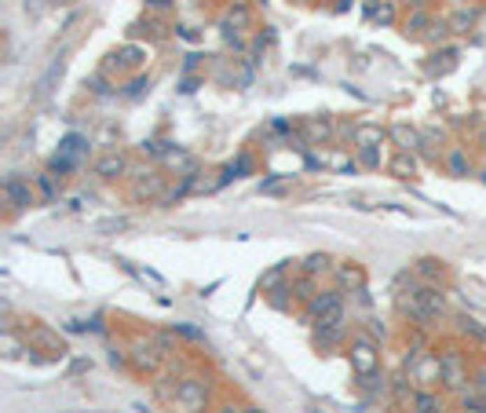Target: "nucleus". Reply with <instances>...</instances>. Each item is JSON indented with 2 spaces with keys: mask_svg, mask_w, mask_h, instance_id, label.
Wrapping results in <instances>:
<instances>
[{
  "mask_svg": "<svg viewBox=\"0 0 486 413\" xmlns=\"http://www.w3.org/2000/svg\"><path fill=\"white\" fill-rule=\"evenodd\" d=\"M124 227H128V219H121V216H117V219H103V224H99L103 234H110V231H124Z\"/></svg>",
  "mask_w": 486,
  "mask_h": 413,
  "instance_id": "nucleus-36",
  "label": "nucleus"
},
{
  "mask_svg": "<svg viewBox=\"0 0 486 413\" xmlns=\"http://www.w3.org/2000/svg\"><path fill=\"white\" fill-rule=\"evenodd\" d=\"M348 358H351V373L359 377V384L380 373V344L369 337V333H359V337L351 340Z\"/></svg>",
  "mask_w": 486,
  "mask_h": 413,
  "instance_id": "nucleus-3",
  "label": "nucleus"
},
{
  "mask_svg": "<svg viewBox=\"0 0 486 413\" xmlns=\"http://www.w3.org/2000/svg\"><path fill=\"white\" fill-rule=\"evenodd\" d=\"M413 275H417L420 282H424V285H439V278L446 275V267H443V260H435V256H424V260H417Z\"/></svg>",
  "mask_w": 486,
  "mask_h": 413,
  "instance_id": "nucleus-13",
  "label": "nucleus"
},
{
  "mask_svg": "<svg viewBox=\"0 0 486 413\" xmlns=\"http://www.w3.org/2000/svg\"><path fill=\"white\" fill-rule=\"evenodd\" d=\"M143 59H147V48H139V44H124V48H117V52L110 55L106 70L128 73V70H139V66H143Z\"/></svg>",
  "mask_w": 486,
  "mask_h": 413,
  "instance_id": "nucleus-8",
  "label": "nucleus"
},
{
  "mask_svg": "<svg viewBox=\"0 0 486 413\" xmlns=\"http://www.w3.org/2000/svg\"><path fill=\"white\" fill-rule=\"evenodd\" d=\"M311 413H322V410H311Z\"/></svg>",
  "mask_w": 486,
  "mask_h": 413,
  "instance_id": "nucleus-48",
  "label": "nucleus"
},
{
  "mask_svg": "<svg viewBox=\"0 0 486 413\" xmlns=\"http://www.w3.org/2000/svg\"><path fill=\"white\" fill-rule=\"evenodd\" d=\"M439 362H443V384H446V391L472 388V380H468V362L461 355V347H443Z\"/></svg>",
  "mask_w": 486,
  "mask_h": 413,
  "instance_id": "nucleus-5",
  "label": "nucleus"
},
{
  "mask_svg": "<svg viewBox=\"0 0 486 413\" xmlns=\"http://www.w3.org/2000/svg\"><path fill=\"white\" fill-rule=\"evenodd\" d=\"M165 190H169V176L165 172H147V176H139L132 183V201H161L165 198Z\"/></svg>",
  "mask_w": 486,
  "mask_h": 413,
  "instance_id": "nucleus-7",
  "label": "nucleus"
},
{
  "mask_svg": "<svg viewBox=\"0 0 486 413\" xmlns=\"http://www.w3.org/2000/svg\"><path fill=\"white\" fill-rule=\"evenodd\" d=\"M249 26H252V11L245 4H234L231 11H227V19H223L227 34H241V29H249Z\"/></svg>",
  "mask_w": 486,
  "mask_h": 413,
  "instance_id": "nucleus-14",
  "label": "nucleus"
},
{
  "mask_svg": "<svg viewBox=\"0 0 486 413\" xmlns=\"http://www.w3.org/2000/svg\"><path fill=\"white\" fill-rule=\"evenodd\" d=\"M289 267H293V260H282L278 267H271V271L260 278V293H274V289H282V278H285Z\"/></svg>",
  "mask_w": 486,
  "mask_h": 413,
  "instance_id": "nucleus-19",
  "label": "nucleus"
},
{
  "mask_svg": "<svg viewBox=\"0 0 486 413\" xmlns=\"http://www.w3.org/2000/svg\"><path fill=\"white\" fill-rule=\"evenodd\" d=\"M359 157H362V165H380L377 147H359Z\"/></svg>",
  "mask_w": 486,
  "mask_h": 413,
  "instance_id": "nucleus-35",
  "label": "nucleus"
},
{
  "mask_svg": "<svg viewBox=\"0 0 486 413\" xmlns=\"http://www.w3.org/2000/svg\"><path fill=\"white\" fill-rule=\"evenodd\" d=\"M41 190H44V198L55 194V187H52V180H48V176H41Z\"/></svg>",
  "mask_w": 486,
  "mask_h": 413,
  "instance_id": "nucleus-44",
  "label": "nucleus"
},
{
  "mask_svg": "<svg viewBox=\"0 0 486 413\" xmlns=\"http://www.w3.org/2000/svg\"><path fill=\"white\" fill-rule=\"evenodd\" d=\"M468 391H476V395H483V399H486V370L476 373V380H472V388H468Z\"/></svg>",
  "mask_w": 486,
  "mask_h": 413,
  "instance_id": "nucleus-38",
  "label": "nucleus"
},
{
  "mask_svg": "<svg viewBox=\"0 0 486 413\" xmlns=\"http://www.w3.org/2000/svg\"><path fill=\"white\" fill-rule=\"evenodd\" d=\"M172 403L183 413H205L208 410V384L198 377H183L180 384L172 388Z\"/></svg>",
  "mask_w": 486,
  "mask_h": 413,
  "instance_id": "nucleus-4",
  "label": "nucleus"
},
{
  "mask_svg": "<svg viewBox=\"0 0 486 413\" xmlns=\"http://www.w3.org/2000/svg\"><path fill=\"white\" fill-rule=\"evenodd\" d=\"M399 307L406 311L413 322L431 326L446 314V293L439 285H420V289H413V296H399Z\"/></svg>",
  "mask_w": 486,
  "mask_h": 413,
  "instance_id": "nucleus-1",
  "label": "nucleus"
},
{
  "mask_svg": "<svg viewBox=\"0 0 486 413\" xmlns=\"http://www.w3.org/2000/svg\"><path fill=\"white\" fill-rule=\"evenodd\" d=\"M245 413H267V410H260V406H245Z\"/></svg>",
  "mask_w": 486,
  "mask_h": 413,
  "instance_id": "nucleus-46",
  "label": "nucleus"
},
{
  "mask_svg": "<svg viewBox=\"0 0 486 413\" xmlns=\"http://www.w3.org/2000/svg\"><path fill=\"white\" fill-rule=\"evenodd\" d=\"M329 271V256H326V252H311V256H307L303 260V275H326Z\"/></svg>",
  "mask_w": 486,
  "mask_h": 413,
  "instance_id": "nucleus-23",
  "label": "nucleus"
},
{
  "mask_svg": "<svg viewBox=\"0 0 486 413\" xmlns=\"http://www.w3.org/2000/svg\"><path fill=\"white\" fill-rule=\"evenodd\" d=\"M392 139L399 143V150H406V154H417L424 143H420V132L406 129V124H392Z\"/></svg>",
  "mask_w": 486,
  "mask_h": 413,
  "instance_id": "nucleus-15",
  "label": "nucleus"
},
{
  "mask_svg": "<svg viewBox=\"0 0 486 413\" xmlns=\"http://www.w3.org/2000/svg\"><path fill=\"white\" fill-rule=\"evenodd\" d=\"M55 8H70V4H77V0H52Z\"/></svg>",
  "mask_w": 486,
  "mask_h": 413,
  "instance_id": "nucleus-45",
  "label": "nucleus"
},
{
  "mask_svg": "<svg viewBox=\"0 0 486 413\" xmlns=\"http://www.w3.org/2000/svg\"><path fill=\"white\" fill-rule=\"evenodd\" d=\"M62 70H66V59L59 55V59L52 62V66H48V73H44L41 81H37V88H34V95H37V99H44V95H48V92L55 88V81H59V77H62Z\"/></svg>",
  "mask_w": 486,
  "mask_h": 413,
  "instance_id": "nucleus-16",
  "label": "nucleus"
},
{
  "mask_svg": "<svg viewBox=\"0 0 486 413\" xmlns=\"http://www.w3.org/2000/svg\"><path fill=\"white\" fill-rule=\"evenodd\" d=\"M213 413H245V406H234V403H223V406H216Z\"/></svg>",
  "mask_w": 486,
  "mask_h": 413,
  "instance_id": "nucleus-43",
  "label": "nucleus"
},
{
  "mask_svg": "<svg viewBox=\"0 0 486 413\" xmlns=\"http://www.w3.org/2000/svg\"><path fill=\"white\" fill-rule=\"evenodd\" d=\"M249 172H252V157H249V154H238L234 165H227L223 180H238V176H249Z\"/></svg>",
  "mask_w": 486,
  "mask_h": 413,
  "instance_id": "nucleus-22",
  "label": "nucleus"
},
{
  "mask_svg": "<svg viewBox=\"0 0 486 413\" xmlns=\"http://www.w3.org/2000/svg\"><path fill=\"white\" fill-rule=\"evenodd\" d=\"M150 92V77H139V81H132V88H128V95H143Z\"/></svg>",
  "mask_w": 486,
  "mask_h": 413,
  "instance_id": "nucleus-40",
  "label": "nucleus"
},
{
  "mask_svg": "<svg viewBox=\"0 0 486 413\" xmlns=\"http://www.w3.org/2000/svg\"><path fill=\"white\" fill-rule=\"evenodd\" d=\"M161 161L169 168H176L180 176H194V172H198V161H194L187 150H161Z\"/></svg>",
  "mask_w": 486,
  "mask_h": 413,
  "instance_id": "nucleus-12",
  "label": "nucleus"
},
{
  "mask_svg": "<svg viewBox=\"0 0 486 413\" xmlns=\"http://www.w3.org/2000/svg\"><path fill=\"white\" fill-rule=\"evenodd\" d=\"M4 194L11 201V209H29V205H34V190H29V183L19 180V176H8L4 180Z\"/></svg>",
  "mask_w": 486,
  "mask_h": 413,
  "instance_id": "nucleus-10",
  "label": "nucleus"
},
{
  "mask_svg": "<svg viewBox=\"0 0 486 413\" xmlns=\"http://www.w3.org/2000/svg\"><path fill=\"white\" fill-rule=\"evenodd\" d=\"M172 0H147V11H169Z\"/></svg>",
  "mask_w": 486,
  "mask_h": 413,
  "instance_id": "nucleus-41",
  "label": "nucleus"
},
{
  "mask_svg": "<svg viewBox=\"0 0 486 413\" xmlns=\"http://www.w3.org/2000/svg\"><path fill=\"white\" fill-rule=\"evenodd\" d=\"M446 165H450L453 176H468V157H464V150H461V147H453V150H450Z\"/></svg>",
  "mask_w": 486,
  "mask_h": 413,
  "instance_id": "nucleus-24",
  "label": "nucleus"
},
{
  "mask_svg": "<svg viewBox=\"0 0 486 413\" xmlns=\"http://www.w3.org/2000/svg\"><path fill=\"white\" fill-rule=\"evenodd\" d=\"M70 168H73V154H62V150H59V154L52 157V172H70Z\"/></svg>",
  "mask_w": 486,
  "mask_h": 413,
  "instance_id": "nucleus-32",
  "label": "nucleus"
},
{
  "mask_svg": "<svg viewBox=\"0 0 486 413\" xmlns=\"http://www.w3.org/2000/svg\"><path fill=\"white\" fill-rule=\"evenodd\" d=\"M387 168H392V176H399V180H413L417 176V161H413V154H406V150L395 154Z\"/></svg>",
  "mask_w": 486,
  "mask_h": 413,
  "instance_id": "nucleus-18",
  "label": "nucleus"
},
{
  "mask_svg": "<svg viewBox=\"0 0 486 413\" xmlns=\"http://www.w3.org/2000/svg\"><path fill=\"white\" fill-rule=\"evenodd\" d=\"M311 289H315V278H311V275H303V278H296L293 285H289V293H293L296 300H311V296H315Z\"/></svg>",
  "mask_w": 486,
  "mask_h": 413,
  "instance_id": "nucleus-25",
  "label": "nucleus"
},
{
  "mask_svg": "<svg viewBox=\"0 0 486 413\" xmlns=\"http://www.w3.org/2000/svg\"><path fill=\"white\" fill-rule=\"evenodd\" d=\"M26 340H34V344L48 347V352H55V355H62V352H66V344H62V340L55 337L52 329H44V326H34V329H29V337H26Z\"/></svg>",
  "mask_w": 486,
  "mask_h": 413,
  "instance_id": "nucleus-17",
  "label": "nucleus"
},
{
  "mask_svg": "<svg viewBox=\"0 0 486 413\" xmlns=\"http://www.w3.org/2000/svg\"><path fill=\"white\" fill-rule=\"evenodd\" d=\"M428 22H431V15H428V11H413V19L406 22V34H410V37H420Z\"/></svg>",
  "mask_w": 486,
  "mask_h": 413,
  "instance_id": "nucleus-27",
  "label": "nucleus"
},
{
  "mask_svg": "<svg viewBox=\"0 0 486 413\" xmlns=\"http://www.w3.org/2000/svg\"><path fill=\"white\" fill-rule=\"evenodd\" d=\"M369 15H373V19H377L380 26H392V22H395V4H384V8H373V11H369Z\"/></svg>",
  "mask_w": 486,
  "mask_h": 413,
  "instance_id": "nucleus-30",
  "label": "nucleus"
},
{
  "mask_svg": "<svg viewBox=\"0 0 486 413\" xmlns=\"http://www.w3.org/2000/svg\"><path fill=\"white\" fill-rule=\"evenodd\" d=\"M124 172H128V154H121V150H110L95 161V176H103V180H121Z\"/></svg>",
  "mask_w": 486,
  "mask_h": 413,
  "instance_id": "nucleus-9",
  "label": "nucleus"
},
{
  "mask_svg": "<svg viewBox=\"0 0 486 413\" xmlns=\"http://www.w3.org/2000/svg\"><path fill=\"white\" fill-rule=\"evenodd\" d=\"M0 340H4V355H8V358H19V355L26 352V344H22L19 337H15L11 329H4V337H0Z\"/></svg>",
  "mask_w": 486,
  "mask_h": 413,
  "instance_id": "nucleus-26",
  "label": "nucleus"
},
{
  "mask_svg": "<svg viewBox=\"0 0 486 413\" xmlns=\"http://www.w3.org/2000/svg\"><path fill=\"white\" fill-rule=\"evenodd\" d=\"M340 282L351 285V289H362V285H366V275L359 271V267H344V271H340Z\"/></svg>",
  "mask_w": 486,
  "mask_h": 413,
  "instance_id": "nucleus-28",
  "label": "nucleus"
},
{
  "mask_svg": "<svg viewBox=\"0 0 486 413\" xmlns=\"http://www.w3.org/2000/svg\"><path fill=\"white\" fill-rule=\"evenodd\" d=\"M443 410V399L435 391H428V388H420L417 395H413V413H439Z\"/></svg>",
  "mask_w": 486,
  "mask_h": 413,
  "instance_id": "nucleus-20",
  "label": "nucleus"
},
{
  "mask_svg": "<svg viewBox=\"0 0 486 413\" xmlns=\"http://www.w3.org/2000/svg\"><path fill=\"white\" fill-rule=\"evenodd\" d=\"M307 132H311L315 139H318V136L326 139V136H329V121H311V124H307Z\"/></svg>",
  "mask_w": 486,
  "mask_h": 413,
  "instance_id": "nucleus-37",
  "label": "nucleus"
},
{
  "mask_svg": "<svg viewBox=\"0 0 486 413\" xmlns=\"http://www.w3.org/2000/svg\"><path fill=\"white\" fill-rule=\"evenodd\" d=\"M387 136H392V132H384L380 124H355V129H351L355 147H380Z\"/></svg>",
  "mask_w": 486,
  "mask_h": 413,
  "instance_id": "nucleus-11",
  "label": "nucleus"
},
{
  "mask_svg": "<svg viewBox=\"0 0 486 413\" xmlns=\"http://www.w3.org/2000/svg\"><path fill=\"white\" fill-rule=\"evenodd\" d=\"M461 329L468 333V337H476V340H486V329L479 322H472V319H461Z\"/></svg>",
  "mask_w": 486,
  "mask_h": 413,
  "instance_id": "nucleus-33",
  "label": "nucleus"
},
{
  "mask_svg": "<svg viewBox=\"0 0 486 413\" xmlns=\"http://www.w3.org/2000/svg\"><path fill=\"white\" fill-rule=\"evenodd\" d=\"M468 26H472V11H461L457 19H453V29H457V34H464Z\"/></svg>",
  "mask_w": 486,
  "mask_h": 413,
  "instance_id": "nucleus-39",
  "label": "nucleus"
},
{
  "mask_svg": "<svg viewBox=\"0 0 486 413\" xmlns=\"http://www.w3.org/2000/svg\"><path fill=\"white\" fill-rule=\"evenodd\" d=\"M121 267H128V271H132L139 282H150L154 285V289H165V278H161L157 271H147V267H136V263H128V260H117Z\"/></svg>",
  "mask_w": 486,
  "mask_h": 413,
  "instance_id": "nucleus-21",
  "label": "nucleus"
},
{
  "mask_svg": "<svg viewBox=\"0 0 486 413\" xmlns=\"http://www.w3.org/2000/svg\"><path fill=\"white\" fill-rule=\"evenodd\" d=\"M307 322H315L318 329H333V326H344V296L340 289H329V293H315L307 300Z\"/></svg>",
  "mask_w": 486,
  "mask_h": 413,
  "instance_id": "nucleus-2",
  "label": "nucleus"
},
{
  "mask_svg": "<svg viewBox=\"0 0 486 413\" xmlns=\"http://www.w3.org/2000/svg\"><path fill=\"white\" fill-rule=\"evenodd\" d=\"M479 143H483V150H486V132H483V136H479Z\"/></svg>",
  "mask_w": 486,
  "mask_h": 413,
  "instance_id": "nucleus-47",
  "label": "nucleus"
},
{
  "mask_svg": "<svg viewBox=\"0 0 486 413\" xmlns=\"http://www.w3.org/2000/svg\"><path fill=\"white\" fill-rule=\"evenodd\" d=\"M172 329L180 333V337H187V340H205V333H201V329H194V326H183V322H176Z\"/></svg>",
  "mask_w": 486,
  "mask_h": 413,
  "instance_id": "nucleus-34",
  "label": "nucleus"
},
{
  "mask_svg": "<svg viewBox=\"0 0 486 413\" xmlns=\"http://www.w3.org/2000/svg\"><path fill=\"white\" fill-rule=\"evenodd\" d=\"M59 150H62V154H80V150H85V136H66Z\"/></svg>",
  "mask_w": 486,
  "mask_h": 413,
  "instance_id": "nucleus-31",
  "label": "nucleus"
},
{
  "mask_svg": "<svg viewBox=\"0 0 486 413\" xmlns=\"http://www.w3.org/2000/svg\"><path fill=\"white\" fill-rule=\"evenodd\" d=\"M128 358H132V366H136L139 373H157L165 352H161L157 340H143V337H139V340L132 344V352H128Z\"/></svg>",
  "mask_w": 486,
  "mask_h": 413,
  "instance_id": "nucleus-6",
  "label": "nucleus"
},
{
  "mask_svg": "<svg viewBox=\"0 0 486 413\" xmlns=\"http://www.w3.org/2000/svg\"><path fill=\"white\" fill-rule=\"evenodd\" d=\"M461 410L464 413H486V399H483V395H476V391H468L464 399H461Z\"/></svg>",
  "mask_w": 486,
  "mask_h": 413,
  "instance_id": "nucleus-29",
  "label": "nucleus"
},
{
  "mask_svg": "<svg viewBox=\"0 0 486 413\" xmlns=\"http://www.w3.org/2000/svg\"><path fill=\"white\" fill-rule=\"evenodd\" d=\"M395 399H406V377H395Z\"/></svg>",
  "mask_w": 486,
  "mask_h": 413,
  "instance_id": "nucleus-42",
  "label": "nucleus"
}]
</instances>
